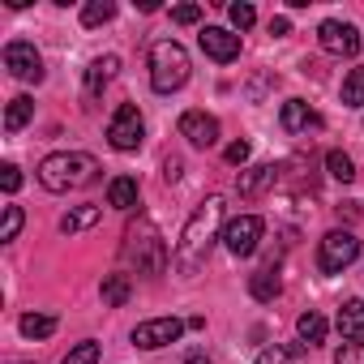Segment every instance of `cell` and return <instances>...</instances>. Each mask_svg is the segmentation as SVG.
<instances>
[{"instance_id": "obj_11", "label": "cell", "mask_w": 364, "mask_h": 364, "mask_svg": "<svg viewBox=\"0 0 364 364\" xmlns=\"http://www.w3.org/2000/svg\"><path fill=\"white\" fill-rule=\"evenodd\" d=\"M198 43H202V52H206L210 60H219V65H228V60L240 56V35H232V31H223V26H206V31L198 35Z\"/></svg>"}, {"instance_id": "obj_14", "label": "cell", "mask_w": 364, "mask_h": 364, "mask_svg": "<svg viewBox=\"0 0 364 364\" xmlns=\"http://www.w3.org/2000/svg\"><path fill=\"white\" fill-rule=\"evenodd\" d=\"M279 120H283V129H287V133H304V129H317V124H321V116H317L304 99L283 103V116H279Z\"/></svg>"}, {"instance_id": "obj_19", "label": "cell", "mask_w": 364, "mask_h": 364, "mask_svg": "<svg viewBox=\"0 0 364 364\" xmlns=\"http://www.w3.org/2000/svg\"><path fill=\"white\" fill-rule=\"evenodd\" d=\"M103 304H112V309H120V304H129V274H103Z\"/></svg>"}, {"instance_id": "obj_10", "label": "cell", "mask_w": 364, "mask_h": 364, "mask_svg": "<svg viewBox=\"0 0 364 364\" xmlns=\"http://www.w3.org/2000/svg\"><path fill=\"white\" fill-rule=\"evenodd\" d=\"M317 43H321L330 56H355V52H360L355 26H351V22H338V18H330V22L317 26Z\"/></svg>"}, {"instance_id": "obj_27", "label": "cell", "mask_w": 364, "mask_h": 364, "mask_svg": "<svg viewBox=\"0 0 364 364\" xmlns=\"http://www.w3.org/2000/svg\"><path fill=\"white\" fill-rule=\"evenodd\" d=\"M60 364H99V343H77Z\"/></svg>"}, {"instance_id": "obj_29", "label": "cell", "mask_w": 364, "mask_h": 364, "mask_svg": "<svg viewBox=\"0 0 364 364\" xmlns=\"http://www.w3.org/2000/svg\"><path fill=\"white\" fill-rule=\"evenodd\" d=\"M228 18H232V26H236V31H249V26L257 22L253 5H232V9H228Z\"/></svg>"}, {"instance_id": "obj_34", "label": "cell", "mask_w": 364, "mask_h": 364, "mask_svg": "<svg viewBox=\"0 0 364 364\" xmlns=\"http://www.w3.org/2000/svg\"><path fill=\"white\" fill-rule=\"evenodd\" d=\"M249 159V141H232L228 146V163H245Z\"/></svg>"}, {"instance_id": "obj_30", "label": "cell", "mask_w": 364, "mask_h": 364, "mask_svg": "<svg viewBox=\"0 0 364 364\" xmlns=\"http://www.w3.org/2000/svg\"><path fill=\"white\" fill-rule=\"evenodd\" d=\"M334 364H364V343H343L334 351Z\"/></svg>"}, {"instance_id": "obj_33", "label": "cell", "mask_w": 364, "mask_h": 364, "mask_svg": "<svg viewBox=\"0 0 364 364\" xmlns=\"http://www.w3.org/2000/svg\"><path fill=\"white\" fill-rule=\"evenodd\" d=\"M0 185H5V193H18L22 189V171L14 163H5V167H0Z\"/></svg>"}, {"instance_id": "obj_12", "label": "cell", "mask_w": 364, "mask_h": 364, "mask_svg": "<svg viewBox=\"0 0 364 364\" xmlns=\"http://www.w3.org/2000/svg\"><path fill=\"white\" fill-rule=\"evenodd\" d=\"M180 137H189L193 146H215L219 141V120L215 116H206V112H185L180 116Z\"/></svg>"}, {"instance_id": "obj_16", "label": "cell", "mask_w": 364, "mask_h": 364, "mask_svg": "<svg viewBox=\"0 0 364 364\" xmlns=\"http://www.w3.org/2000/svg\"><path fill=\"white\" fill-rule=\"evenodd\" d=\"M338 334L351 343H364V300H347L338 309Z\"/></svg>"}, {"instance_id": "obj_22", "label": "cell", "mask_w": 364, "mask_h": 364, "mask_svg": "<svg viewBox=\"0 0 364 364\" xmlns=\"http://www.w3.org/2000/svg\"><path fill=\"white\" fill-rule=\"evenodd\" d=\"M18 330H22L26 338H48V334H56V317H52V313H26V317L18 321Z\"/></svg>"}, {"instance_id": "obj_3", "label": "cell", "mask_w": 364, "mask_h": 364, "mask_svg": "<svg viewBox=\"0 0 364 364\" xmlns=\"http://www.w3.org/2000/svg\"><path fill=\"white\" fill-rule=\"evenodd\" d=\"M120 253H124V262L137 266V274H146V279H159V274L167 270V245H163V236H159V228H154L150 219L129 223Z\"/></svg>"}, {"instance_id": "obj_26", "label": "cell", "mask_w": 364, "mask_h": 364, "mask_svg": "<svg viewBox=\"0 0 364 364\" xmlns=\"http://www.w3.org/2000/svg\"><path fill=\"white\" fill-rule=\"evenodd\" d=\"M116 18V5L112 0H90V5L82 9V26H103V22H112Z\"/></svg>"}, {"instance_id": "obj_20", "label": "cell", "mask_w": 364, "mask_h": 364, "mask_svg": "<svg viewBox=\"0 0 364 364\" xmlns=\"http://www.w3.org/2000/svg\"><path fill=\"white\" fill-rule=\"evenodd\" d=\"M35 116V99H26V95H18V99H9V112H5V129L9 133H18V129H26V120Z\"/></svg>"}, {"instance_id": "obj_4", "label": "cell", "mask_w": 364, "mask_h": 364, "mask_svg": "<svg viewBox=\"0 0 364 364\" xmlns=\"http://www.w3.org/2000/svg\"><path fill=\"white\" fill-rule=\"evenodd\" d=\"M189 82V52L180 48L176 39H159L150 48V86L159 95H171Z\"/></svg>"}, {"instance_id": "obj_7", "label": "cell", "mask_w": 364, "mask_h": 364, "mask_svg": "<svg viewBox=\"0 0 364 364\" xmlns=\"http://www.w3.org/2000/svg\"><path fill=\"white\" fill-rule=\"evenodd\" d=\"M185 326H189V321H176V317H150V321H141V326L133 330V347H141V351L171 347L180 334H185Z\"/></svg>"}, {"instance_id": "obj_8", "label": "cell", "mask_w": 364, "mask_h": 364, "mask_svg": "<svg viewBox=\"0 0 364 364\" xmlns=\"http://www.w3.org/2000/svg\"><path fill=\"white\" fill-rule=\"evenodd\" d=\"M262 232H266V223H262L257 215H240V219H232V223L223 228V245H228L232 257H249V253H257Z\"/></svg>"}, {"instance_id": "obj_21", "label": "cell", "mask_w": 364, "mask_h": 364, "mask_svg": "<svg viewBox=\"0 0 364 364\" xmlns=\"http://www.w3.org/2000/svg\"><path fill=\"white\" fill-rule=\"evenodd\" d=\"M249 291H253V300H262V304H266V300H274V296L283 291V283H279V274H274V270H257V274L249 279Z\"/></svg>"}, {"instance_id": "obj_35", "label": "cell", "mask_w": 364, "mask_h": 364, "mask_svg": "<svg viewBox=\"0 0 364 364\" xmlns=\"http://www.w3.org/2000/svg\"><path fill=\"white\" fill-rule=\"evenodd\" d=\"M163 180L171 185V180H180V159L171 154V159H163Z\"/></svg>"}, {"instance_id": "obj_36", "label": "cell", "mask_w": 364, "mask_h": 364, "mask_svg": "<svg viewBox=\"0 0 364 364\" xmlns=\"http://www.w3.org/2000/svg\"><path fill=\"white\" fill-rule=\"evenodd\" d=\"M287 31H291V22H287V18H270V35H274V39H283Z\"/></svg>"}, {"instance_id": "obj_1", "label": "cell", "mask_w": 364, "mask_h": 364, "mask_svg": "<svg viewBox=\"0 0 364 364\" xmlns=\"http://www.w3.org/2000/svg\"><path fill=\"white\" fill-rule=\"evenodd\" d=\"M219 223H223V198L215 193L189 215L185 232H180V240H176V257L171 262H176L180 274H198L202 270V262H206V253H210V245L219 236Z\"/></svg>"}, {"instance_id": "obj_24", "label": "cell", "mask_w": 364, "mask_h": 364, "mask_svg": "<svg viewBox=\"0 0 364 364\" xmlns=\"http://www.w3.org/2000/svg\"><path fill=\"white\" fill-rule=\"evenodd\" d=\"M343 103H347V107H364V65H355V69L343 77Z\"/></svg>"}, {"instance_id": "obj_15", "label": "cell", "mask_w": 364, "mask_h": 364, "mask_svg": "<svg viewBox=\"0 0 364 364\" xmlns=\"http://www.w3.org/2000/svg\"><path fill=\"white\" fill-rule=\"evenodd\" d=\"M116 69H120L116 56H99V60H90V69H86V99H99V90L116 77Z\"/></svg>"}, {"instance_id": "obj_37", "label": "cell", "mask_w": 364, "mask_h": 364, "mask_svg": "<svg viewBox=\"0 0 364 364\" xmlns=\"http://www.w3.org/2000/svg\"><path fill=\"white\" fill-rule=\"evenodd\" d=\"M338 219L355 223V219H360V206H355V202H343V206H338Z\"/></svg>"}, {"instance_id": "obj_25", "label": "cell", "mask_w": 364, "mask_h": 364, "mask_svg": "<svg viewBox=\"0 0 364 364\" xmlns=\"http://www.w3.org/2000/svg\"><path fill=\"white\" fill-rule=\"evenodd\" d=\"M326 171H330L334 180H343V185H351V180H355V163H351L343 150H330V154H326Z\"/></svg>"}, {"instance_id": "obj_2", "label": "cell", "mask_w": 364, "mask_h": 364, "mask_svg": "<svg viewBox=\"0 0 364 364\" xmlns=\"http://www.w3.org/2000/svg\"><path fill=\"white\" fill-rule=\"evenodd\" d=\"M95 180H99V159L82 150H60L39 163V185L48 193H73V189L95 185Z\"/></svg>"}, {"instance_id": "obj_17", "label": "cell", "mask_w": 364, "mask_h": 364, "mask_svg": "<svg viewBox=\"0 0 364 364\" xmlns=\"http://www.w3.org/2000/svg\"><path fill=\"white\" fill-rule=\"evenodd\" d=\"M107 206H116V210H133L137 206V180L133 176H116L107 185Z\"/></svg>"}, {"instance_id": "obj_6", "label": "cell", "mask_w": 364, "mask_h": 364, "mask_svg": "<svg viewBox=\"0 0 364 364\" xmlns=\"http://www.w3.org/2000/svg\"><path fill=\"white\" fill-rule=\"evenodd\" d=\"M141 137H146V120H141V112L133 107V103H120L116 107V116L107 120V141L116 146V150H137L141 146Z\"/></svg>"}, {"instance_id": "obj_13", "label": "cell", "mask_w": 364, "mask_h": 364, "mask_svg": "<svg viewBox=\"0 0 364 364\" xmlns=\"http://www.w3.org/2000/svg\"><path fill=\"white\" fill-rule=\"evenodd\" d=\"M274 180H279V167H274V163H262V167L240 171L236 189H240V198H257V193H266V189L274 185Z\"/></svg>"}, {"instance_id": "obj_32", "label": "cell", "mask_w": 364, "mask_h": 364, "mask_svg": "<svg viewBox=\"0 0 364 364\" xmlns=\"http://www.w3.org/2000/svg\"><path fill=\"white\" fill-rule=\"evenodd\" d=\"M202 18V5H176L171 9V22H180V26H193Z\"/></svg>"}, {"instance_id": "obj_5", "label": "cell", "mask_w": 364, "mask_h": 364, "mask_svg": "<svg viewBox=\"0 0 364 364\" xmlns=\"http://www.w3.org/2000/svg\"><path fill=\"white\" fill-rule=\"evenodd\" d=\"M355 257H360V240H355L351 232H326L321 245H317V266H321V274H338V270H347Z\"/></svg>"}, {"instance_id": "obj_38", "label": "cell", "mask_w": 364, "mask_h": 364, "mask_svg": "<svg viewBox=\"0 0 364 364\" xmlns=\"http://www.w3.org/2000/svg\"><path fill=\"white\" fill-rule=\"evenodd\" d=\"M185 364H210V360H206V355H189Z\"/></svg>"}, {"instance_id": "obj_18", "label": "cell", "mask_w": 364, "mask_h": 364, "mask_svg": "<svg viewBox=\"0 0 364 364\" xmlns=\"http://www.w3.org/2000/svg\"><path fill=\"white\" fill-rule=\"evenodd\" d=\"M99 215H103L99 206H77V210H69V215L60 219V232H65V236H77V232L95 228V223H99Z\"/></svg>"}, {"instance_id": "obj_23", "label": "cell", "mask_w": 364, "mask_h": 364, "mask_svg": "<svg viewBox=\"0 0 364 364\" xmlns=\"http://www.w3.org/2000/svg\"><path fill=\"white\" fill-rule=\"evenodd\" d=\"M296 334H300L309 347H317V343L326 338V317H321V313H313V309H309V313H300V321H296Z\"/></svg>"}, {"instance_id": "obj_31", "label": "cell", "mask_w": 364, "mask_h": 364, "mask_svg": "<svg viewBox=\"0 0 364 364\" xmlns=\"http://www.w3.org/2000/svg\"><path fill=\"white\" fill-rule=\"evenodd\" d=\"M253 364H291V351L287 347H266V351H257Z\"/></svg>"}, {"instance_id": "obj_28", "label": "cell", "mask_w": 364, "mask_h": 364, "mask_svg": "<svg viewBox=\"0 0 364 364\" xmlns=\"http://www.w3.org/2000/svg\"><path fill=\"white\" fill-rule=\"evenodd\" d=\"M22 232V206H5V232H0V240H18Z\"/></svg>"}, {"instance_id": "obj_9", "label": "cell", "mask_w": 364, "mask_h": 364, "mask_svg": "<svg viewBox=\"0 0 364 364\" xmlns=\"http://www.w3.org/2000/svg\"><path fill=\"white\" fill-rule=\"evenodd\" d=\"M5 69H9L18 82H43V56H39L35 43H26V39L5 43Z\"/></svg>"}]
</instances>
